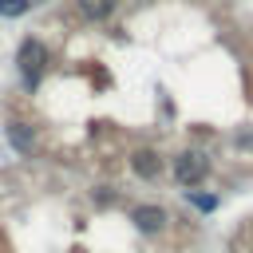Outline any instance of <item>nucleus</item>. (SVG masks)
<instances>
[{"instance_id":"f257e3e1","label":"nucleus","mask_w":253,"mask_h":253,"mask_svg":"<svg viewBox=\"0 0 253 253\" xmlns=\"http://www.w3.org/2000/svg\"><path fill=\"white\" fill-rule=\"evenodd\" d=\"M16 63H20L24 83H28V87H36V83H40V75H43V67H47V47H43L40 40H24V43H20Z\"/></svg>"},{"instance_id":"f03ea898","label":"nucleus","mask_w":253,"mask_h":253,"mask_svg":"<svg viewBox=\"0 0 253 253\" xmlns=\"http://www.w3.org/2000/svg\"><path fill=\"white\" fill-rule=\"evenodd\" d=\"M206 174H210V158H206L202 150H186V154L174 158V178H178L182 186H198Z\"/></svg>"},{"instance_id":"7ed1b4c3","label":"nucleus","mask_w":253,"mask_h":253,"mask_svg":"<svg viewBox=\"0 0 253 253\" xmlns=\"http://www.w3.org/2000/svg\"><path fill=\"white\" fill-rule=\"evenodd\" d=\"M130 221H134L142 233H158V229L166 225V213H162L158 206H138V210L130 213Z\"/></svg>"},{"instance_id":"20e7f679","label":"nucleus","mask_w":253,"mask_h":253,"mask_svg":"<svg viewBox=\"0 0 253 253\" xmlns=\"http://www.w3.org/2000/svg\"><path fill=\"white\" fill-rule=\"evenodd\" d=\"M130 166H134L138 178H158V170H162V162H158L154 150H138V154L130 158Z\"/></svg>"},{"instance_id":"39448f33","label":"nucleus","mask_w":253,"mask_h":253,"mask_svg":"<svg viewBox=\"0 0 253 253\" xmlns=\"http://www.w3.org/2000/svg\"><path fill=\"white\" fill-rule=\"evenodd\" d=\"M111 12H115V0H79V16H83V20H91V24L107 20Z\"/></svg>"},{"instance_id":"423d86ee","label":"nucleus","mask_w":253,"mask_h":253,"mask_svg":"<svg viewBox=\"0 0 253 253\" xmlns=\"http://www.w3.org/2000/svg\"><path fill=\"white\" fill-rule=\"evenodd\" d=\"M8 138H12L16 150H32V130H28L24 123H12V126H8Z\"/></svg>"},{"instance_id":"0eeeda50","label":"nucleus","mask_w":253,"mask_h":253,"mask_svg":"<svg viewBox=\"0 0 253 253\" xmlns=\"http://www.w3.org/2000/svg\"><path fill=\"white\" fill-rule=\"evenodd\" d=\"M28 8V0H0V16H20Z\"/></svg>"}]
</instances>
